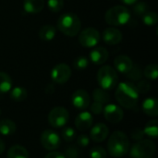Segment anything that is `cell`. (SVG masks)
Segmentation results:
<instances>
[{
    "mask_svg": "<svg viewBox=\"0 0 158 158\" xmlns=\"http://www.w3.org/2000/svg\"><path fill=\"white\" fill-rule=\"evenodd\" d=\"M6 158H29V154L25 147L17 144L9 148Z\"/></svg>",
    "mask_w": 158,
    "mask_h": 158,
    "instance_id": "cell-20",
    "label": "cell"
},
{
    "mask_svg": "<svg viewBox=\"0 0 158 158\" xmlns=\"http://www.w3.org/2000/svg\"><path fill=\"white\" fill-rule=\"evenodd\" d=\"M108 132H109V131L106 124L98 123L93 127V129L90 132V136L94 142L101 143L106 139V137L108 136Z\"/></svg>",
    "mask_w": 158,
    "mask_h": 158,
    "instance_id": "cell-14",
    "label": "cell"
},
{
    "mask_svg": "<svg viewBox=\"0 0 158 158\" xmlns=\"http://www.w3.org/2000/svg\"><path fill=\"white\" fill-rule=\"evenodd\" d=\"M44 158H66L65 156L61 153L58 152H51L49 154H47Z\"/></svg>",
    "mask_w": 158,
    "mask_h": 158,
    "instance_id": "cell-40",
    "label": "cell"
},
{
    "mask_svg": "<svg viewBox=\"0 0 158 158\" xmlns=\"http://www.w3.org/2000/svg\"><path fill=\"white\" fill-rule=\"evenodd\" d=\"M57 28L65 35L73 37L81 31V23L80 18L74 13H65L57 19Z\"/></svg>",
    "mask_w": 158,
    "mask_h": 158,
    "instance_id": "cell-3",
    "label": "cell"
},
{
    "mask_svg": "<svg viewBox=\"0 0 158 158\" xmlns=\"http://www.w3.org/2000/svg\"><path fill=\"white\" fill-rule=\"evenodd\" d=\"M122 3L126 4V5H134L135 3H137L139 0H120Z\"/></svg>",
    "mask_w": 158,
    "mask_h": 158,
    "instance_id": "cell-41",
    "label": "cell"
},
{
    "mask_svg": "<svg viewBox=\"0 0 158 158\" xmlns=\"http://www.w3.org/2000/svg\"><path fill=\"white\" fill-rule=\"evenodd\" d=\"M12 87V80L8 74L0 71V94H6Z\"/></svg>",
    "mask_w": 158,
    "mask_h": 158,
    "instance_id": "cell-23",
    "label": "cell"
},
{
    "mask_svg": "<svg viewBox=\"0 0 158 158\" xmlns=\"http://www.w3.org/2000/svg\"><path fill=\"white\" fill-rule=\"evenodd\" d=\"M114 66H115V69L118 72L126 74L132 68L133 62H132V60L129 56L122 55V56H117L115 58Z\"/></svg>",
    "mask_w": 158,
    "mask_h": 158,
    "instance_id": "cell-17",
    "label": "cell"
},
{
    "mask_svg": "<svg viewBox=\"0 0 158 158\" xmlns=\"http://www.w3.org/2000/svg\"><path fill=\"white\" fill-rule=\"evenodd\" d=\"M90 109H91L92 113H94V115H99V114H101V113L103 112L104 106H103L102 104H100V103H98V102H94V103L92 104Z\"/></svg>",
    "mask_w": 158,
    "mask_h": 158,
    "instance_id": "cell-37",
    "label": "cell"
},
{
    "mask_svg": "<svg viewBox=\"0 0 158 158\" xmlns=\"http://www.w3.org/2000/svg\"><path fill=\"white\" fill-rule=\"evenodd\" d=\"M93 98L94 100V102H98L102 105L106 104L109 102L110 100V95L108 94V93L102 89V88H96L94 89V93H93Z\"/></svg>",
    "mask_w": 158,
    "mask_h": 158,
    "instance_id": "cell-24",
    "label": "cell"
},
{
    "mask_svg": "<svg viewBox=\"0 0 158 158\" xmlns=\"http://www.w3.org/2000/svg\"><path fill=\"white\" fill-rule=\"evenodd\" d=\"M65 157L66 158H79L80 156V150L77 146L70 145L65 151Z\"/></svg>",
    "mask_w": 158,
    "mask_h": 158,
    "instance_id": "cell-35",
    "label": "cell"
},
{
    "mask_svg": "<svg viewBox=\"0 0 158 158\" xmlns=\"http://www.w3.org/2000/svg\"><path fill=\"white\" fill-rule=\"evenodd\" d=\"M156 153V144L151 140H141L131 149V158H151Z\"/></svg>",
    "mask_w": 158,
    "mask_h": 158,
    "instance_id": "cell-6",
    "label": "cell"
},
{
    "mask_svg": "<svg viewBox=\"0 0 158 158\" xmlns=\"http://www.w3.org/2000/svg\"><path fill=\"white\" fill-rule=\"evenodd\" d=\"M126 77L128 79H130L131 81H140L142 76H143V72H142V69H140V67L138 66H132V68L125 74Z\"/></svg>",
    "mask_w": 158,
    "mask_h": 158,
    "instance_id": "cell-27",
    "label": "cell"
},
{
    "mask_svg": "<svg viewBox=\"0 0 158 158\" xmlns=\"http://www.w3.org/2000/svg\"><path fill=\"white\" fill-rule=\"evenodd\" d=\"M73 65L77 69H85L89 65V60L85 56H79L74 60Z\"/></svg>",
    "mask_w": 158,
    "mask_h": 158,
    "instance_id": "cell-33",
    "label": "cell"
},
{
    "mask_svg": "<svg viewBox=\"0 0 158 158\" xmlns=\"http://www.w3.org/2000/svg\"><path fill=\"white\" fill-rule=\"evenodd\" d=\"M150 88H151V85L147 81H140L136 85V89L138 93H142V94L148 93Z\"/></svg>",
    "mask_w": 158,
    "mask_h": 158,
    "instance_id": "cell-36",
    "label": "cell"
},
{
    "mask_svg": "<svg viewBox=\"0 0 158 158\" xmlns=\"http://www.w3.org/2000/svg\"><path fill=\"white\" fill-rule=\"evenodd\" d=\"M17 130V126L14 121L10 119L0 120V134L4 136H8L13 134Z\"/></svg>",
    "mask_w": 158,
    "mask_h": 158,
    "instance_id": "cell-21",
    "label": "cell"
},
{
    "mask_svg": "<svg viewBox=\"0 0 158 158\" xmlns=\"http://www.w3.org/2000/svg\"><path fill=\"white\" fill-rule=\"evenodd\" d=\"M105 118L109 121L110 123H118L123 118V110L117 105L109 104L106 106L104 107L103 110Z\"/></svg>",
    "mask_w": 158,
    "mask_h": 158,
    "instance_id": "cell-11",
    "label": "cell"
},
{
    "mask_svg": "<svg viewBox=\"0 0 158 158\" xmlns=\"http://www.w3.org/2000/svg\"><path fill=\"white\" fill-rule=\"evenodd\" d=\"M108 51L102 46L94 48L90 53V59L95 65H102L108 59Z\"/></svg>",
    "mask_w": 158,
    "mask_h": 158,
    "instance_id": "cell-16",
    "label": "cell"
},
{
    "mask_svg": "<svg viewBox=\"0 0 158 158\" xmlns=\"http://www.w3.org/2000/svg\"><path fill=\"white\" fill-rule=\"evenodd\" d=\"M70 76H71V69L67 64L64 63L55 66L51 71L52 80L59 84L66 83L69 80Z\"/></svg>",
    "mask_w": 158,
    "mask_h": 158,
    "instance_id": "cell-10",
    "label": "cell"
},
{
    "mask_svg": "<svg viewBox=\"0 0 158 158\" xmlns=\"http://www.w3.org/2000/svg\"><path fill=\"white\" fill-rule=\"evenodd\" d=\"M143 132L145 135H147L150 138H157L158 135V121L157 120H151L149 121L143 130Z\"/></svg>",
    "mask_w": 158,
    "mask_h": 158,
    "instance_id": "cell-26",
    "label": "cell"
},
{
    "mask_svg": "<svg viewBox=\"0 0 158 158\" xmlns=\"http://www.w3.org/2000/svg\"><path fill=\"white\" fill-rule=\"evenodd\" d=\"M148 12V5L145 2H137L133 6V13L137 17H143Z\"/></svg>",
    "mask_w": 158,
    "mask_h": 158,
    "instance_id": "cell-30",
    "label": "cell"
},
{
    "mask_svg": "<svg viewBox=\"0 0 158 158\" xmlns=\"http://www.w3.org/2000/svg\"><path fill=\"white\" fill-rule=\"evenodd\" d=\"M143 136H144V132H143V131H142L141 129H135V130L132 131V133H131L132 139H133V140H136V141H141V140H143Z\"/></svg>",
    "mask_w": 158,
    "mask_h": 158,
    "instance_id": "cell-39",
    "label": "cell"
},
{
    "mask_svg": "<svg viewBox=\"0 0 158 158\" xmlns=\"http://www.w3.org/2000/svg\"><path fill=\"white\" fill-rule=\"evenodd\" d=\"M69 118V114L67 109L61 106L53 108L48 115V122L54 128H61L65 126Z\"/></svg>",
    "mask_w": 158,
    "mask_h": 158,
    "instance_id": "cell-7",
    "label": "cell"
},
{
    "mask_svg": "<svg viewBox=\"0 0 158 158\" xmlns=\"http://www.w3.org/2000/svg\"><path fill=\"white\" fill-rule=\"evenodd\" d=\"M143 21L145 25L147 26H153L156 25L158 21V16L157 14L154 11L151 12H146L143 16Z\"/></svg>",
    "mask_w": 158,
    "mask_h": 158,
    "instance_id": "cell-29",
    "label": "cell"
},
{
    "mask_svg": "<svg viewBox=\"0 0 158 158\" xmlns=\"http://www.w3.org/2000/svg\"><path fill=\"white\" fill-rule=\"evenodd\" d=\"M77 143L81 147H86L90 143V138L87 135H85V134H81V135H80L78 137Z\"/></svg>",
    "mask_w": 158,
    "mask_h": 158,
    "instance_id": "cell-38",
    "label": "cell"
},
{
    "mask_svg": "<svg viewBox=\"0 0 158 158\" xmlns=\"http://www.w3.org/2000/svg\"><path fill=\"white\" fill-rule=\"evenodd\" d=\"M93 121H94L93 116L89 112L83 111L76 117L75 126L79 131H86L92 127Z\"/></svg>",
    "mask_w": 158,
    "mask_h": 158,
    "instance_id": "cell-13",
    "label": "cell"
},
{
    "mask_svg": "<svg viewBox=\"0 0 158 158\" xmlns=\"http://www.w3.org/2000/svg\"><path fill=\"white\" fill-rule=\"evenodd\" d=\"M100 41V33L94 28H86L79 35V42L84 47H94Z\"/></svg>",
    "mask_w": 158,
    "mask_h": 158,
    "instance_id": "cell-9",
    "label": "cell"
},
{
    "mask_svg": "<svg viewBox=\"0 0 158 158\" xmlns=\"http://www.w3.org/2000/svg\"><path fill=\"white\" fill-rule=\"evenodd\" d=\"M73 106L79 110H84L90 106L91 98L89 94L84 90H78L74 92L71 97Z\"/></svg>",
    "mask_w": 158,
    "mask_h": 158,
    "instance_id": "cell-12",
    "label": "cell"
},
{
    "mask_svg": "<svg viewBox=\"0 0 158 158\" xmlns=\"http://www.w3.org/2000/svg\"><path fill=\"white\" fill-rule=\"evenodd\" d=\"M103 39L105 43L109 45H115L121 42L122 33L118 29L116 28H107L104 31Z\"/></svg>",
    "mask_w": 158,
    "mask_h": 158,
    "instance_id": "cell-15",
    "label": "cell"
},
{
    "mask_svg": "<svg viewBox=\"0 0 158 158\" xmlns=\"http://www.w3.org/2000/svg\"><path fill=\"white\" fill-rule=\"evenodd\" d=\"M91 158H106V151L101 146H94L90 151Z\"/></svg>",
    "mask_w": 158,
    "mask_h": 158,
    "instance_id": "cell-31",
    "label": "cell"
},
{
    "mask_svg": "<svg viewBox=\"0 0 158 158\" xmlns=\"http://www.w3.org/2000/svg\"><path fill=\"white\" fill-rule=\"evenodd\" d=\"M41 143L43 147L49 151H55L59 148L61 139L59 135L53 130H45L41 135Z\"/></svg>",
    "mask_w": 158,
    "mask_h": 158,
    "instance_id": "cell-8",
    "label": "cell"
},
{
    "mask_svg": "<svg viewBox=\"0 0 158 158\" xmlns=\"http://www.w3.org/2000/svg\"><path fill=\"white\" fill-rule=\"evenodd\" d=\"M0 114H1V110H0Z\"/></svg>",
    "mask_w": 158,
    "mask_h": 158,
    "instance_id": "cell-43",
    "label": "cell"
},
{
    "mask_svg": "<svg viewBox=\"0 0 158 158\" xmlns=\"http://www.w3.org/2000/svg\"><path fill=\"white\" fill-rule=\"evenodd\" d=\"M151 158H155V157H151Z\"/></svg>",
    "mask_w": 158,
    "mask_h": 158,
    "instance_id": "cell-44",
    "label": "cell"
},
{
    "mask_svg": "<svg viewBox=\"0 0 158 158\" xmlns=\"http://www.w3.org/2000/svg\"><path fill=\"white\" fill-rule=\"evenodd\" d=\"M108 152L113 157H121L130 151V140L122 131H115L108 140Z\"/></svg>",
    "mask_w": 158,
    "mask_h": 158,
    "instance_id": "cell-2",
    "label": "cell"
},
{
    "mask_svg": "<svg viewBox=\"0 0 158 158\" xmlns=\"http://www.w3.org/2000/svg\"><path fill=\"white\" fill-rule=\"evenodd\" d=\"M62 139L66 142H71L75 138V131L72 128H65L61 132Z\"/></svg>",
    "mask_w": 158,
    "mask_h": 158,
    "instance_id": "cell-34",
    "label": "cell"
},
{
    "mask_svg": "<svg viewBox=\"0 0 158 158\" xmlns=\"http://www.w3.org/2000/svg\"><path fill=\"white\" fill-rule=\"evenodd\" d=\"M116 98L118 104L126 109L137 107L139 93L136 86L131 82H121L116 90Z\"/></svg>",
    "mask_w": 158,
    "mask_h": 158,
    "instance_id": "cell-1",
    "label": "cell"
},
{
    "mask_svg": "<svg viewBox=\"0 0 158 158\" xmlns=\"http://www.w3.org/2000/svg\"><path fill=\"white\" fill-rule=\"evenodd\" d=\"M44 0H24L23 9L30 14H36L43 10Z\"/></svg>",
    "mask_w": 158,
    "mask_h": 158,
    "instance_id": "cell-19",
    "label": "cell"
},
{
    "mask_svg": "<svg viewBox=\"0 0 158 158\" xmlns=\"http://www.w3.org/2000/svg\"><path fill=\"white\" fill-rule=\"evenodd\" d=\"M38 35L44 41H51L56 36V29L52 25H44L39 30Z\"/></svg>",
    "mask_w": 158,
    "mask_h": 158,
    "instance_id": "cell-22",
    "label": "cell"
},
{
    "mask_svg": "<svg viewBox=\"0 0 158 158\" xmlns=\"http://www.w3.org/2000/svg\"><path fill=\"white\" fill-rule=\"evenodd\" d=\"M143 112L150 117H157L158 116V102L156 98L149 97L146 98L143 103Z\"/></svg>",
    "mask_w": 158,
    "mask_h": 158,
    "instance_id": "cell-18",
    "label": "cell"
},
{
    "mask_svg": "<svg viewBox=\"0 0 158 158\" xmlns=\"http://www.w3.org/2000/svg\"><path fill=\"white\" fill-rule=\"evenodd\" d=\"M144 76L152 81L156 80L158 76V69L156 64H150L145 67L144 69Z\"/></svg>",
    "mask_w": 158,
    "mask_h": 158,
    "instance_id": "cell-28",
    "label": "cell"
},
{
    "mask_svg": "<svg viewBox=\"0 0 158 158\" xmlns=\"http://www.w3.org/2000/svg\"><path fill=\"white\" fill-rule=\"evenodd\" d=\"M118 81V76L115 69L110 66L101 67L97 72V82L99 86L107 91L112 90Z\"/></svg>",
    "mask_w": 158,
    "mask_h": 158,
    "instance_id": "cell-5",
    "label": "cell"
},
{
    "mask_svg": "<svg viewBox=\"0 0 158 158\" xmlns=\"http://www.w3.org/2000/svg\"><path fill=\"white\" fill-rule=\"evenodd\" d=\"M131 12L124 6H115L110 7L105 16L106 23L113 26L125 25L130 21Z\"/></svg>",
    "mask_w": 158,
    "mask_h": 158,
    "instance_id": "cell-4",
    "label": "cell"
},
{
    "mask_svg": "<svg viewBox=\"0 0 158 158\" xmlns=\"http://www.w3.org/2000/svg\"><path fill=\"white\" fill-rule=\"evenodd\" d=\"M47 6H48V8L52 12H59L64 6V1L63 0H48Z\"/></svg>",
    "mask_w": 158,
    "mask_h": 158,
    "instance_id": "cell-32",
    "label": "cell"
},
{
    "mask_svg": "<svg viewBox=\"0 0 158 158\" xmlns=\"http://www.w3.org/2000/svg\"><path fill=\"white\" fill-rule=\"evenodd\" d=\"M27 91L23 87H15L10 92V97L15 102H22L27 98Z\"/></svg>",
    "mask_w": 158,
    "mask_h": 158,
    "instance_id": "cell-25",
    "label": "cell"
},
{
    "mask_svg": "<svg viewBox=\"0 0 158 158\" xmlns=\"http://www.w3.org/2000/svg\"><path fill=\"white\" fill-rule=\"evenodd\" d=\"M4 150H5V144H4L3 140L0 138V155H1V154H3Z\"/></svg>",
    "mask_w": 158,
    "mask_h": 158,
    "instance_id": "cell-42",
    "label": "cell"
}]
</instances>
